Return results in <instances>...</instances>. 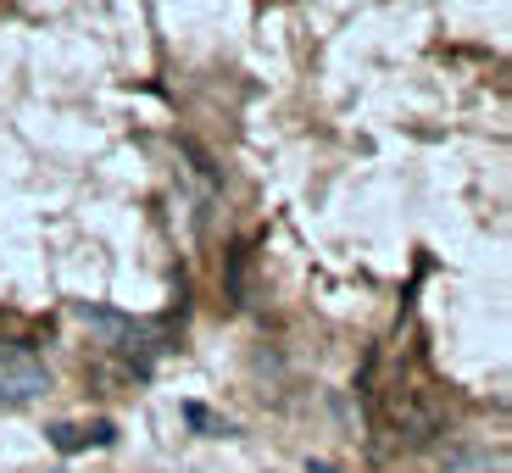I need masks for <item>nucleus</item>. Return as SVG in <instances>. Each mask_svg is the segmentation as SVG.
Segmentation results:
<instances>
[{
	"label": "nucleus",
	"instance_id": "obj_1",
	"mask_svg": "<svg viewBox=\"0 0 512 473\" xmlns=\"http://www.w3.org/2000/svg\"><path fill=\"white\" fill-rule=\"evenodd\" d=\"M384 423H390L396 440H407V446H429V440L440 435L446 412H440V401L429 396L423 384H396V390L384 396Z\"/></svg>",
	"mask_w": 512,
	"mask_h": 473
},
{
	"label": "nucleus",
	"instance_id": "obj_2",
	"mask_svg": "<svg viewBox=\"0 0 512 473\" xmlns=\"http://www.w3.org/2000/svg\"><path fill=\"white\" fill-rule=\"evenodd\" d=\"M45 390H51V373L39 368L28 351H6V357H0V412L34 407Z\"/></svg>",
	"mask_w": 512,
	"mask_h": 473
},
{
	"label": "nucleus",
	"instance_id": "obj_3",
	"mask_svg": "<svg viewBox=\"0 0 512 473\" xmlns=\"http://www.w3.org/2000/svg\"><path fill=\"white\" fill-rule=\"evenodd\" d=\"M223 295H229V307H251V251L245 245L223 256Z\"/></svg>",
	"mask_w": 512,
	"mask_h": 473
},
{
	"label": "nucleus",
	"instance_id": "obj_4",
	"mask_svg": "<svg viewBox=\"0 0 512 473\" xmlns=\"http://www.w3.org/2000/svg\"><path fill=\"white\" fill-rule=\"evenodd\" d=\"M179 151H184V156H190V162H195V173H201L206 184H218V167H212V156H206L201 145L190 140V134H184V140H179Z\"/></svg>",
	"mask_w": 512,
	"mask_h": 473
}]
</instances>
